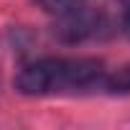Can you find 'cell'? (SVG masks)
Masks as SVG:
<instances>
[{
  "label": "cell",
  "mask_w": 130,
  "mask_h": 130,
  "mask_svg": "<svg viewBox=\"0 0 130 130\" xmlns=\"http://www.w3.org/2000/svg\"><path fill=\"white\" fill-rule=\"evenodd\" d=\"M102 74V64L94 59H41L18 74L23 94H54L61 89L87 87Z\"/></svg>",
  "instance_id": "obj_1"
},
{
  "label": "cell",
  "mask_w": 130,
  "mask_h": 130,
  "mask_svg": "<svg viewBox=\"0 0 130 130\" xmlns=\"http://www.w3.org/2000/svg\"><path fill=\"white\" fill-rule=\"evenodd\" d=\"M61 15H64V21H61L59 33L67 38V41H82L84 36L94 33L97 21H94V15H92V13L72 8V10H67V13H61Z\"/></svg>",
  "instance_id": "obj_2"
},
{
  "label": "cell",
  "mask_w": 130,
  "mask_h": 130,
  "mask_svg": "<svg viewBox=\"0 0 130 130\" xmlns=\"http://www.w3.org/2000/svg\"><path fill=\"white\" fill-rule=\"evenodd\" d=\"M110 89H115V92H130V64H125L122 69H117L110 77Z\"/></svg>",
  "instance_id": "obj_3"
},
{
  "label": "cell",
  "mask_w": 130,
  "mask_h": 130,
  "mask_svg": "<svg viewBox=\"0 0 130 130\" xmlns=\"http://www.w3.org/2000/svg\"><path fill=\"white\" fill-rule=\"evenodd\" d=\"M38 3H41L48 13H67V10L77 8L79 0H38Z\"/></svg>",
  "instance_id": "obj_4"
},
{
  "label": "cell",
  "mask_w": 130,
  "mask_h": 130,
  "mask_svg": "<svg viewBox=\"0 0 130 130\" xmlns=\"http://www.w3.org/2000/svg\"><path fill=\"white\" fill-rule=\"evenodd\" d=\"M125 28L130 31V5H127V10H125Z\"/></svg>",
  "instance_id": "obj_5"
}]
</instances>
